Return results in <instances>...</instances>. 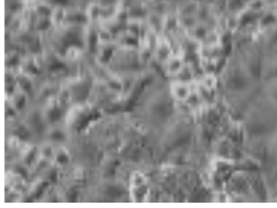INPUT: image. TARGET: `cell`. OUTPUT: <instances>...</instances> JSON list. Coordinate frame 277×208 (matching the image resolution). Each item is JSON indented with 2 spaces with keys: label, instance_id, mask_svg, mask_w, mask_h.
<instances>
[{
  "label": "cell",
  "instance_id": "3957f363",
  "mask_svg": "<svg viewBox=\"0 0 277 208\" xmlns=\"http://www.w3.org/2000/svg\"><path fill=\"white\" fill-rule=\"evenodd\" d=\"M131 182H133V184L137 187H140L143 183H144V177L142 174L140 173H135L134 174V178L131 179Z\"/></svg>",
  "mask_w": 277,
  "mask_h": 208
},
{
  "label": "cell",
  "instance_id": "6da1fadb",
  "mask_svg": "<svg viewBox=\"0 0 277 208\" xmlns=\"http://www.w3.org/2000/svg\"><path fill=\"white\" fill-rule=\"evenodd\" d=\"M68 18V11L63 6L57 5L52 8V12L49 17L50 24L55 27H61L64 25Z\"/></svg>",
  "mask_w": 277,
  "mask_h": 208
},
{
  "label": "cell",
  "instance_id": "7a4b0ae2",
  "mask_svg": "<svg viewBox=\"0 0 277 208\" xmlns=\"http://www.w3.org/2000/svg\"><path fill=\"white\" fill-rule=\"evenodd\" d=\"M103 14V5L98 2H90L85 10V16H87L88 21L93 23L102 19Z\"/></svg>",
  "mask_w": 277,
  "mask_h": 208
}]
</instances>
